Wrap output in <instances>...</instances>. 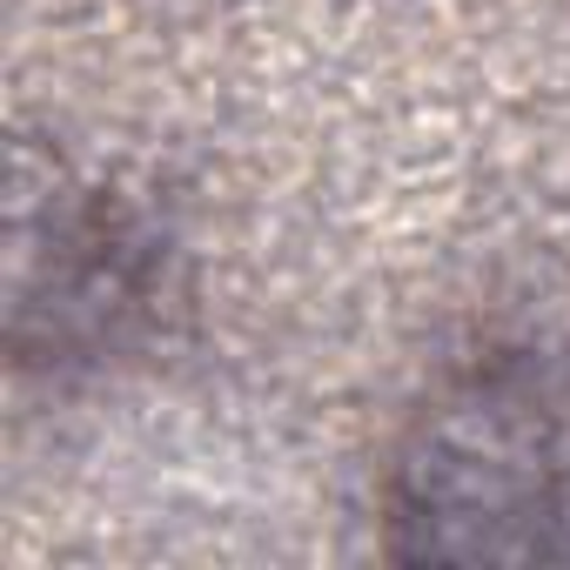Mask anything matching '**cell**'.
<instances>
[{
  "label": "cell",
  "instance_id": "6da1fadb",
  "mask_svg": "<svg viewBox=\"0 0 570 570\" xmlns=\"http://www.w3.org/2000/svg\"><path fill=\"white\" fill-rule=\"evenodd\" d=\"M563 456L543 390L523 370H483L443 396L396 476V530L416 557H557Z\"/></svg>",
  "mask_w": 570,
  "mask_h": 570
}]
</instances>
